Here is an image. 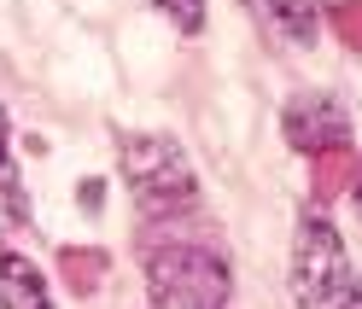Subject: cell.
I'll return each instance as SVG.
<instances>
[{
	"mask_svg": "<svg viewBox=\"0 0 362 309\" xmlns=\"http://www.w3.org/2000/svg\"><path fill=\"white\" fill-rule=\"evenodd\" d=\"M6 135L12 128H6V111H0V164H6Z\"/></svg>",
	"mask_w": 362,
	"mask_h": 309,
	"instance_id": "12",
	"label": "cell"
},
{
	"mask_svg": "<svg viewBox=\"0 0 362 309\" xmlns=\"http://www.w3.org/2000/svg\"><path fill=\"white\" fill-rule=\"evenodd\" d=\"M269 30L292 47H310L315 35V0H269Z\"/></svg>",
	"mask_w": 362,
	"mask_h": 309,
	"instance_id": "8",
	"label": "cell"
},
{
	"mask_svg": "<svg viewBox=\"0 0 362 309\" xmlns=\"http://www.w3.org/2000/svg\"><path fill=\"white\" fill-rule=\"evenodd\" d=\"M59 280L71 286L76 298H94L105 286V251L100 246H64L59 251Z\"/></svg>",
	"mask_w": 362,
	"mask_h": 309,
	"instance_id": "7",
	"label": "cell"
},
{
	"mask_svg": "<svg viewBox=\"0 0 362 309\" xmlns=\"http://www.w3.org/2000/svg\"><path fill=\"white\" fill-rule=\"evenodd\" d=\"M356 187V152L351 146H327L310 158V193L322 198V205H333V198H345Z\"/></svg>",
	"mask_w": 362,
	"mask_h": 309,
	"instance_id": "6",
	"label": "cell"
},
{
	"mask_svg": "<svg viewBox=\"0 0 362 309\" xmlns=\"http://www.w3.org/2000/svg\"><path fill=\"white\" fill-rule=\"evenodd\" d=\"M281 135L292 152H327V146H351V123L327 94H292L281 111Z\"/></svg>",
	"mask_w": 362,
	"mask_h": 309,
	"instance_id": "4",
	"label": "cell"
},
{
	"mask_svg": "<svg viewBox=\"0 0 362 309\" xmlns=\"http://www.w3.org/2000/svg\"><path fill=\"white\" fill-rule=\"evenodd\" d=\"M356 12H362L356 0H339V6H333V30H339V41H345V53L362 47V18Z\"/></svg>",
	"mask_w": 362,
	"mask_h": 309,
	"instance_id": "10",
	"label": "cell"
},
{
	"mask_svg": "<svg viewBox=\"0 0 362 309\" xmlns=\"http://www.w3.org/2000/svg\"><path fill=\"white\" fill-rule=\"evenodd\" d=\"M0 309H53V292L41 269L18 251H0Z\"/></svg>",
	"mask_w": 362,
	"mask_h": 309,
	"instance_id": "5",
	"label": "cell"
},
{
	"mask_svg": "<svg viewBox=\"0 0 362 309\" xmlns=\"http://www.w3.org/2000/svg\"><path fill=\"white\" fill-rule=\"evenodd\" d=\"M181 210H170L175 222L146 228V292L158 309H228V257L211 234H181Z\"/></svg>",
	"mask_w": 362,
	"mask_h": 309,
	"instance_id": "1",
	"label": "cell"
},
{
	"mask_svg": "<svg viewBox=\"0 0 362 309\" xmlns=\"http://www.w3.org/2000/svg\"><path fill=\"white\" fill-rule=\"evenodd\" d=\"M123 175L152 210L193 205L199 198V175H193L187 146L175 135H123Z\"/></svg>",
	"mask_w": 362,
	"mask_h": 309,
	"instance_id": "3",
	"label": "cell"
},
{
	"mask_svg": "<svg viewBox=\"0 0 362 309\" xmlns=\"http://www.w3.org/2000/svg\"><path fill=\"white\" fill-rule=\"evenodd\" d=\"M100 193H105L100 181H82V193H76V198H82V205H88V210H100Z\"/></svg>",
	"mask_w": 362,
	"mask_h": 309,
	"instance_id": "11",
	"label": "cell"
},
{
	"mask_svg": "<svg viewBox=\"0 0 362 309\" xmlns=\"http://www.w3.org/2000/svg\"><path fill=\"white\" fill-rule=\"evenodd\" d=\"M292 303L298 309H356V269L339 228L310 210L292 239Z\"/></svg>",
	"mask_w": 362,
	"mask_h": 309,
	"instance_id": "2",
	"label": "cell"
},
{
	"mask_svg": "<svg viewBox=\"0 0 362 309\" xmlns=\"http://www.w3.org/2000/svg\"><path fill=\"white\" fill-rule=\"evenodd\" d=\"M152 6L164 12L181 35H199V30H205V0H152Z\"/></svg>",
	"mask_w": 362,
	"mask_h": 309,
	"instance_id": "9",
	"label": "cell"
}]
</instances>
